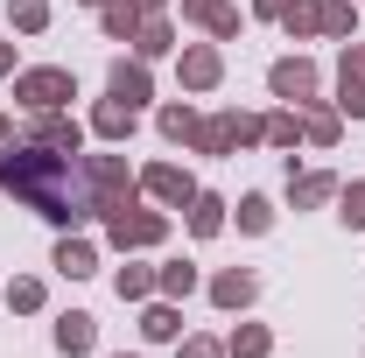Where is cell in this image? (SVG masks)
<instances>
[{"label":"cell","mask_w":365,"mask_h":358,"mask_svg":"<svg viewBox=\"0 0 365 358\" xmlns=\"http://www.w3.org/2000/svg\"><path fill=\"white\" fill-rule=\"evenodd\" d=\"M0 190L7 197H21L36 218L49 225H85L98 218L91 211V190H85V155H63V148H0Z\"/></svg>","instance_id":"obj_1"},{"label":"cell","mask_w":365,"mask_h":358,"mask_svg":"<svg viewBox=\"0 0 365 358\" xmlns=\"http://www.w3.org/2000/svg\"><path fill=\"white\" fill-rule=\"evenodd\" d=\"M218 225H225V204H218V197H190V232H197V239H211Z\"/></svg>","instance_id":"obj_19"},{"label":"cell","mask_w":365,"mask_h":358,"mask_svg":"<svg viewBox=\"0 0 365 358\" xmlns=\"http://www.w3.org/2000/svg\"><path fill=\"white\" fill-rule=\"evenodd\" d=\"M218 7H225V0H182V14H190V21H211Z\"/></svg>","instance_id":"obj_33"},{"label":"cell","mask_w":365,"mask_h":358,"mask_svg":"<svg viewBox=\"0 0 365 358\" xmlns=\"http://www.w3.org/2000/svg\"><path fill=\"white\" fill-rule=\"evenodd\" d=\"M239 225H246V232H267V225H274V204H267V197H239Z\"/></svg>","instance_id":"obj_25"},{"label":"cell","mask_w":365,"mask_h":358,"mask_svg":"<svg viewBox=\"0 0 365 358\" xmlns=\"http://www.w3.org/2000/svg\"><path fill=\"white\" fill-rule=\"evenodd\" d=\"M155 281H162V295H190V288H197V267H182V260H169V267L155 274Z\"/></svg>","instance_id":"obj_27"},{"label":"cell","mask_w":365,"mask_h":358,"mask_svg":"<svg viewBox=\"0 0 365 358\" xmlns=\"http://www.w3.org/2000/svg\"><path fill=\"white\" fill-rule=\"evenodd\" d=\"M85 190H91V211H98V218H113V211H127L134 176H127V162H120V155H85Z\"/></svg>","instance_id":"obj_2"},{"label":"cell","mask_w":365,"mask_h":358,"mask_svg":"<svg viewBox=\"0 0 365 358\" xmlns=\"http://www.w3.org/2000/svg\"><path fill=\"white\" fill-rule=\"evenodd\" d=\"M148 288H155L148 267H120V302H148Z\"/></svg>","instance_id":"obj_26"},{"label":"cell","mask_w":365,"mask_h":358,"mask_svg":"<svg viewBox=\"0 0 365 358\" xmlns=\"http://www.w3.org/2000/svg\"><path fill=\"white\" fill-rule=\"evenodd\" d=\"M91 134L98 140H127L134 134V106H127V98H106V106L91 113Z\"/></svg>","instance_id":"obj_10"},{"label":"cell","mask_w":365,"mask_h":358,"mask_svg":"<svg viewBox=\"0 0 365 358\" xmlns=\"http://www.w3.org/2000/svg\"><path fill=\"white\" fill-rule=\"evenodd\" d=\"M162 232H169L162 211H113V218H106V239H113V246H155Z\"/></svg>","instance_id":"obj_5"},{"label":"cell","mask_w":365,"mask_h":358,"mask_svg":"<svg viewBox=\"0 0 365 358\" xmlns=\"http://www.w3.org/2000/svg\"><path fill=\"white\" fill-rule=\"evenodd\" d=\"M140 190H155V197H162V204H190V197H197V183L182 176L176 162H155V169H148V176H140Z\"/></svg>","instance_id":"obj_7"},{"label":"cell","mask_w":365,"mask_h":358,"mask_svg":"<svg viewBox=\"0 0 365 358\" xmlns=\"http://www.w3.org/2000/svg\"><path fill=\"white\" fill-rule=\"evenodd\" d=\"M56 274H71V281H85L91 267H98V253H91V239H56V260H49Z\"/></svg>","instance_id":"obj_11"},{"label":"cell","mask_w":365,"mask_h":358,"mask_svg":"<svg viewBox=\"0 0 365 358\" xmlns=\"http://www.w3.org/2000/svg\"><path fill=\"white\" fill-rule=\"evenodd\" d=\"M302 134L317 140V148H330V140H337V113H323V106H309V113H302Z\"/></svg>","instance_id":"obj_23"},{"label":"cell","mask_w":365,"mask_h":358,"mask_svg":"<svg viewBox=\"0 0 365 358\" xmlns=\"http://www.w3.org/2000/svg\"><path fill=\"white\" fill-rule=\"evenodd\" d=\"M7 21L21 36H36V29H49V0H7Z\"/></svg>","instance_id":"obj_18"},{"label":"cell","mask_w":365,"mask_h":358,"mask_svg":"<svg viewBox=\"0 0 365 358\" xmlns=\"http://www.w3.org/2000/svg\"><path fill=\"white\" fill-rule=\"evenodd\" d=\"M91 344H98V323H91L85 310H63V316H56V352H63V358H85Z\"/></svg>","instance_id":"obj_6"},{"label":"cell","mask_w":365,"mask_h":358,"mask_svg":"<svg viewBox=\"0 0 365 358\" xmlns=\"http://www.w3.org/2000/svg\"><path fill=\"white\" fill-rule=\"evenodd\" d=\"M134 7H140V14H155V7H162V0H134Z\"/></svg>","instance_id":"obj_37"},{"label":"cell","mask_w":365,"mask_h":358,"mask_svg":"<svg viewBox=\"0 0 365 358\" xmlns=\"http://www.w3.org/2000/svg\"><path fill=\"white\" fill-rule=\"evenodd\" d=\"M182 358H225V352H218V344H204V337H197V344H182Z\"/></svg>","instance_id":"obj_34"},{"label":"cell","mask_w":365,"mask_h":358,"mask_svg":"<svg viewBox=\"0 0 365 358\" xmlns=\"http://www.w3.org/2000/svg\"><path fill=\"white\" fill-rule=\"evenodd\" d=\"M288 197H295V204H323V197H337V176H295Z\"/></svg>","instance_id":"obj_22"},{"label":"cell","mask_w":365,"mask_h":358,"mask_svg":"<svg viewBox=\"0 0 365 358\" xmlns=\"http://www.w3.org/2000/svg\"><path fill=\"white\" fill-rule=\"evenodd\" d=\"M7 71H14V49H7V43H0V78H7Z\"/></svg>","instance_id":"obj_35"},{"label":"cell","mask_w":365,"mask_h":358,"mask_svg":"<svg viewBox=\"0 0 365 358\" xmlns=\"http://www.w3.org/2000/svg\"><path fill=\"white\" fill-rule=\"evenodd\" d=\"M29 140H36V148H63V155H78V148H85L78 120H63V113H43V120L29 127Z\"/></svg>","instance_id":"obj_8"},{"label":"cell","mask_w":365,"mask_h":358,"mask_svg":"<svg viewBox=\"0 0 365 358\" xmlns=\"http://www.w3.org/2000/svg\"><path fill=\"white\" fill-rule=\"evenodd\" d=\"M218 71H225V63H218V49H204V43L182 49V85H190V91H211V85H218Z\"/></svg>","instance_id":"obj_9"},{"label":"cell","mask_w":365,"mask_h":358,"mask_svg":"<svg viewBox=\"0 0 365 358\" xmlns=\"http://www.w3.org/2000/svg\"><path fill=\"white\" fill-rule=\"evenodd\" d=\"M85 7H106V0H85Z\"/></svg>","instance_id":"obj_39"},{"label":"cell","mask_w":365,"mask_h":358,"mask_svg":"<svg viewBox=\"0 0 365 358\" xmlns=\"http://www.w3.org/2000/svg\"><path fill=\"white\" fill-rule=\"evenodd\" d=\"M176 330H182V316L169 310V302H148V310H140V337H155V344H169Z\"/></svg>","instance_id":"obj_14"},{"label":"cell","mask_w":365,"mask_h":358,"mask_svg":"<svg viewBox=\"0 0 365 358\" xmlns=\"http://www.w3.org/2000/svg\"><path fill=\"white\" fill-rule=\"evenodd\" d=\"M337 204H344L337 218H344V225H359V232H365V183H344V190H337Z\"/></svg>","instance_id":"obj_28"},{"label":"cell","mask_w":365,"mask_h":358,"mask_svg":"<svg viewBox=\"0 0 365 358\" xmlns=\"http://www.w3.org/2000/svg\"><path fill=\"white\" fill-rule=\"evenodd\" d=\"M106 36H113V43H134L140 36V7L134 0H106Z\"/></svg>","instance_id":"obj_13"},{"label":"cell","mask_w":365,"mask_h":358,"mask_svg":"<svg viewBox=\"0 0 365 358\" xmlns=\"http://www.w3.org/2000/svg\"><path fill=\"white\" fill-rule=\"evenodd\" d=\"M7 140H14V127H7V120H0V148H7Z\"/></svg>","instance_id":"obj_38"},{"label":"cell","mask_w":365,"mask_h":358,"mask_svg":"<svg viewBox=\"0 0 365 358\" xmlns=\"http://www.w3.org/2000/svg\"><path fill=\"white\" fill-rule=\"evenodd\" d=\"M7 310H43V281H7Z\"/></svg>","instance_id":"obj_29"},{"label":"cell","mask_w":365,"mask_h":358,"mask_svg":"<svg viewBox=\"0 0 365 358\" xmlns=\"http://www.w3.org/2000/svg\"><path fill=\"white\" fill-rule=\"evenodd\" d=\"M162 140H197V113L190 106H162Z\"/></svg>","instance_id":"obj_21"},{"label":"cell","mask_w":365,"mask_h":358,"mask_svg":"<svg viewBox=\"0 0 365 358\" xmlns=\"http://www.w3.org/2000/svg\"><path fill=\"white\" fill-rule=\"evenodd\" d=\"M253 7H260V14H281V7H288V0H253Z\"/></svg>","instance_id":"obj_36"},{"label":"cell","mask_w":365,"mask_h":358,"mask_svg":"<svg viewBox=\"0 0 365 358\" xmlns=\"http://www.w3.org/2000/svg\"><path fill=\"white\" fill-rule=\"evenodd\" d=\"M14 98H21L29 113H56V106L78 98V78H71V71H29V78H14Z\"/></svg>","instance_id":"obj_3"},{"label":"cell","mask_w":365,"mask_h":358,"mask_svg":"<svg viewBox=\"0 0 365 358\" xmlns=\"http://www.w3.org/2000/svg\"><path fill=\"white\" fill-rule=\"evenodd\" d=\"M337 78H365V43L344 49V63H337Z\"/></svg>","instance_id":"obj_32"},{"label":"cell","mask_w":365,"mask_h":358,"mask_svg":"<svg viewBox=\"0 0 365 358\" xmlns=\"http://www.w3.org/2000/svg\"><path fill=\"white\" fill-rule=\"evenodd\" d=\"M267 85H274V98H288V106H309V98H317V63H309V56H281L267 71Z\"/></svg>","instance_id":"obj_4"},{"label":"cell","mask_w":365,"mask_h":358,"mask_svg":"<svg viewBox=\"0 0 365 358\" xmlns=\"http://www.w3.org/2000/svg\"><path fill=\"white\" fill-rule=\"evenodd\" d=\"M113 358H127V352H113Z\"/></svg>","instance_id":"obj_40"},{"label":"cell","mask_w":365,"mask_h":358,"mask_svg":"<svg viewBox=\"0 0 365 358\" xmlns=\"http://www.w3.org/2000/svg\"><path fill=\"white\" fill-rule=\"evenodd\" d=\"M337 106H344L351 120H365V78H337Z\"/></svg>","instance_id":"obj_30"},{"label":"cell","mask_w":365,"mask_h":358,"mask_svg":"<svg viewBox=\"0 0 365 358\" xmlns=\"http://www.w3.org/2000/svg\"><path fill=\"white\" fill-rule=\"evenodd\" d=\"M253 288H260V281H253V274H218V281H211V302H218V310H246V302H253Z\"/></svg>","instance_id":"obj_12"},{"label":"cell","mask_w":365,"mask_h":358,"mask_svg":"<svg viewBox=\"0 0 365 358\" xmlns=\"http://www.w3.org/2000/svg\"><path fill=\"white\" fill-rule=\"evenodd\" d=\"M267 344H274V337H267V330H260V323H239V330H232V344H225V352H232V358H267Z\"/></svg>","instance_id":"obj_20"},{"label":"cell","mask_w":365,"mask_h":358,"mask_svg":"<svg viewBox=\"0 0 365 358\" xmlns=\"http://www.w3.org/2000/svg\"><path fill=\"white\" fill-rule=\"evenodd\" d=\"M267 140H274V148H295V140H302V113H274V120H267Z\"/></svg>","instance_id":"obj_24"},{"label":"cell","mask_w":365,"mask_h":358,"mask_svg":"<svg viewBox=\"0 0 365 358\" xmlns=\"http://www.w3.org/2000/svg\"><path fill=\"white\" fill-rule=\"evenodd\" d=\"M106 85H113V98L140 106V98H148V71H140V63H113V78H106Z\"/></svg>","instance_id":"obj_15"},{"label":"cell","mask_w":365,"mask_h":358,"mask_svg":"<svg viewBox=\"0 0 365 358\" xmlns=\"http://www.w3.org/2000/svg\"><path fill=\"white\" fill-rule=\"evenodd\" d=\"M281 29H288V36H317L323 7H317V0H288V7H281Z\"/></svg>","instance_id":"obj_16"},{"label":"cell","mask_w":365,"mask_h":358,"mask_svg":"<svg viewBox=\"0 0 365 358\" xmlns=\"http://www.w3.org/2000/svg\"><path fill=\"white\" fill-rule=\"evenodd\" d=\"M351 21H359V14H351L344 0H330V7H323V36H351Z\"/></svg>","instance_id":"obj_31"},{"label":"cell","mask_w":365,"mask_h":358,"mask_svg":"<svg viewBox=\"0 0 365 358\" xmlns=\"http://www.w3.org/2000/svg\"><path fill=\"white\" fill-rule=\"evenodd\" d=\"M134 49H140V56H169V49H176V29H169V21H148V14H140Z\"/></svg>","instance_id":"obj_17"}]
</instances>
